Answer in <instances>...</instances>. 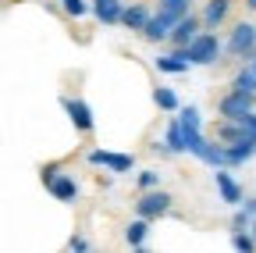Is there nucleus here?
Instances as JSON below:
<instances>
[{"instance_id":"11","label":"nucleus","mask_w":256,"mask_h":253,"mask_svg":"<svg viewBox=\"0 0 256 253\" xmlns=\"http://www.w3.org/2000/svg\"><path fill=\"white\" fill-rule=\"evenodd\" d=\"M92 15H96L100 25H121L124 0H92Z\"/></svg>"},{"instance_id":"8","label":"nucleus","mask_w":256,"mask_h":253,"mask_svg":"<svg viewBox=\"0 0 256 253\" xmlns=\"http://www.w3.org/2000/svg\"><path fill=\"white\" fill-rule=\"evenodd\" d=\"M214 185H217V193H220V200L228 203V207H238V203L246 200V193H242V185L235 182V175H232L228 168H214Z\"/></svg>"},{"instance_id":"17","label":"nucleus","mask_w":256,"mask_h":253,"mask_svg":"<svg viewBox=\"0 0 256 253\" xmlns=\"http://www.w3.org/2000/svg\"><path fill=\"white\" fill-rule=\"evenodd\" d=\"M192 8H196V0H156V11L168 15L171 22H182L185 15H192Z\"/></svg>"},{"instance_id":"18","label":"nucleus","mask_w":256,"mask_h":253,"mask_svg":"<svg viewBox=\"0 0 256 253\" xmlns=\"http://www.w3.org/2000/svg\"><path fill=\"white\" fill-rule=\"evenodd\" d=\"M153 104L164 111V114H174V111H182V104H178V93L171 89V86H156L153 89Z\"/></svg>"},{"instance_id":"16","label":"nucleus","mask_w":256,"mask_h":253,"mask_svg":"<svg viewBox=\"0 0 256 253\" xmlns=\"http://www.w3.org/2000/svg\"><path fill=\"white\" fill-rule=\"evenodd\" d=\"M153 68L164 72V75H185V72H188V61H185L182 54L171 50V54H160V57L153 61Z\"/></svg>"},{"instance_id":"13","label":"nucleus","mask_w":256,"mask_h":253,"mask_svg":"<svg viewBox=\"0 0 256 253\" xmlns=\"http://www.w3.org/2000/svg\"><path fill=\"white\" fill-rule=\"evenodd\" d=\"M50 193H54V200H60V203H75V200H78V182H75L68 171H60V175L50 182Z\"/></svg>"},{"instance_id":"14","label":"nucleus","mask_w":256,"mask_h":253,"mask_svg":"<svg viewBox=\"0 0 256 253\" xmlns=\"http://www.w3.org/2000/svg\"><path fill=\"white\" fill-rule=\"evenodd\" d=\"M150 225H153V221H146V217H139V214H136V217L124 225V242L132 246V249H142V246H146V239H150Z\"/></svg>"},{"instance_id":"19","label":"nucleus","mask_w":256,"mask_h":253,"mask_svg":"<svg viewBox=\"0 0 256 253\" xmlns=\"http://www.w3.org/2000/svg\"><path fill=\"white\" fill-rule=\"evenodd\" d=\"M232 89H242V93H256V72H252V65L246 61V65L232 75V82H228Z\"/></svg>"},{"instance_id":"23","label":"nucleus","mask_w":256,"mask_h":253,"mask_svg":"<svg viewBox=\"0 0 256 253\" xmlns=\"http://www.w3.org/2000/svg\"><path fill=\"white\" fill-rule=\"evenodd\" d=\"M68 249H89V239L86 235H72L68 239Z\"/></svg>"},{"instance_id":"20","label":"nucleus","mask_w":256,"mask_h":253,"mask_svg":"<svg viewBox=\"0 0 256 253\" xmlns=\"http://www.w3.org/2000/svg\"><path fill=\"white\" fill-rule=\"evenodd\" d=\"M60 11L68 15V18H75V22H78V18L89 11V4H86V0H60Z\"/></svg>"},{"instance_id":"2","label":"nucleus","mask_w":256,"mask_h":253,"mask_svg":"<svg viewBox=\"0 0 256 253\" xmlns=\"http://www.w3.org/2000/svg\"><path fill=\"white\" fill-rule=\"evenodd\" d=\"M185 50H188V61H192V65L210 68V65H217L220 54H224V40L214 33V29H203V33H200L196 40H192Z\"/></svg>"},{"instance_id":"7","label":"nucleus","mask_w":256,"mask_h":253,"mask_svg":"<svg viewBox=\"0 0 256 253\" xmlns=\"http://www.w3.org/2000/svg\"><path fill=\"white\" fill-rule=\"evenodd\" d=\"M235 4L238 0H203V11H200V18H203V29H224L232 22V11H235Z\"/></svg>"},{"instance_id":"5","label":"nucleus","mask_w":256,"mask_h":253,"mask_svg":"<svg viewBox=\"0 0 256 253\" xmlns=\"http://www.w3.org/2000/svg\"><path fill=\"white\" fill-rule=\"evenodd\" d=\"M86 164H92V168H107V171H114V175H124V171L136 168L132 153H110V150H104V146L86 150Z\"/></svg>"},{"instance_id":"21","label":"nucleus","mask_w":256,"mask_h":253,"mask_svg":"<svg viewBox=\"0 0 256 253\" xmlns=\"http://www.w3.org/2000/svg\"><path fill=\"white\" fill-rule=\"evenodd\" d=\"M136 185H139V189H156V185H160V171H156V168H142L139 178H136Z\"/></svg>"},{"instance_id":"3","label":"nucleus","mask_w":256,"mask_h":253,"mask_svg":"<svg viewBox=\"0 0 256 253\" xmlns=\"http://www.w3.org/2000/svg\"><path fill=\"white\" fill-rule=\"evenodd\" d=\"M174 210V196L164 193V189H142V196L136 200V214L146 217V221H160V217H168Z\"/></svg>"},{"instance_id":"22","label":"nucleus","mask_w":256,"mask_h":253,"mask_svg":"<svg viewBox=\"0 0 256 253\" xmlns=\"http://www.w3.org/2000/svg\"><path fill=\"white\" fill-rule=\"evenodd\" d=\"M60 171H64V168H60V161H50V164H43V168H40V182L50 189V182H54Z\"/></svg>"},{"instance_id":"9","label":"nucleus","mask_w":256,"mask_h":253,"mask_svg":"<svg viewBox=\"0 0 256 253\" xmlns=\"http://www.w3.org/2000/svg\"><path fill=\"white\" fill-rule=\"evenodd\" d=\"M203 33V18L196 15V11H192V15H185L182 22H174V29H171V47H188L192 40H196Z\"/></svg>"},{"instance_id":"12","label":"nucleus","mask_w":256,"mask_h":253,"mask_svg":"<svg viewBox=\"0 0 256 253\" xmlns=\"http://www.w3.org/2000/svg\"><path fill=\"white\" fill-rule=\"evenodd\" d=\"M224 150H228V168H238V164H246V161L256 157V136H246L238 143H228Z\"/></svg>"},{"instance_id":"1","label":"nucleus","mask_w":256,"mask_h":253,"mask_svg":"<svg viewBox=\"0 0 256 253\" xmlns=\"http://www.w3.org/2000/svg\"><path fill=\"white\" fill-rule=\"evenodd\" d=\"M224 54L235 57V61H249V57L256 54V22L238 18V22L232 25L228 40H224Z\"/></svg>"},{"instance_id":"26","label":"nucleus","mask_w":256,"mask_h":253,"mask_svg":"<svg viewBox=\"0 0 256 253\" xmlns=\"http://www.w3.org/2000/svg\"><path fill=\"white\" fill-rule=\"evenodd\" d=\"M249 232H252V235H256V217H252V225H249Z\"/></svg>"},{"instance_id":"25","label":"nucleus","mask_w":256,"mask_h":253,"mask_svg":"<svg viewBox=\"0 0 256 253\" xmlns=\"http://www.w3.org/2000/svg\"><path fill=\"white\" fill-rule=\"evenodd\" d=\"M249 65H252V72H256V54H252V57H249Z\"/></svg>"},{"instance_id":"4","label":"nucleus","mask_w":256,"mask_h":253,"mask_svg":"<svg viewBox=\"0 0 256 253\" xmlns=\"http://www.w3.org/2000/svg\"><path fill=\"white\" fill-rule=\"evenodd\" d=\"M249 111H256V93H242V89H224L220 97H217V118H246Z\"/></svg>"},{"instance_id":"15","label":"nucleus","mask_w":256,"mask_h":253,"mask_svg":"<svg viewBox=\"0 0 256 253\" xmlns=\"http://www.w3.org/2000/svg\"><path fill=\"white\" fill-rule=\"evenodd\" d=\"M150 8L146 4H124V15H121V25L128 29V33H142L146 22H150Z\"/></svg>"},{"instance_id":"24","label":"nucleus","mask_w":256,"mask_h":253,"mask_svg":"<svg viewBox=\"0 0 256 253\" xmlns=\"http://www.w3.org/2000/svg\"><path fill=\"white\" fill-rule=\"evenodd\" d=\"M242 4H246V11H249V15H256V0H242Z\"/></svg>"},{"instance_id":"10","label":"nucleus","mask_w":256,"mask_h":253,"mask_svg":"<svg viewBox=\"0 0 256 253\" xmlns=\"http://www.w3.org/2000/svg\"><path fill=\"white\" fill-rule=\"evenodd\" d=\"M171 29H174V22L168 18V15H160V11H153L150 15V22H146V29H142V40L146 43H164V40H171Z\"/></svg>"},{"instance_id":"6","label":"nucleus","mask_w":256,"mask_h":253,"mask_svg":"<svg viewBox=\"0 0 256 253\" xmlns=\"http://www.w3.org/2000/svg\"><path fill=\"white\" fill-rule=\"evenodd\" d=\"M60 107L68 111V118H72V125H75V132L92 136L96 118H92V111H89V104H86L82 97H60Z\"/></svg>"}]
</instances>
